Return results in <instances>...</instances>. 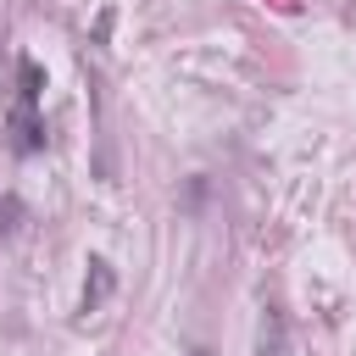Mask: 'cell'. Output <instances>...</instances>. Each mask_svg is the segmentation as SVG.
<instances>
[{
  "mask_svg": "<svg viewBox=\"0 0 356 356\" xmlns=\"http://www.w3.org/2000/svg\"><path fill=\"white\" fill-rule=\"evenodd\" d=\"M89 267H95V273H89V284H83V306H95V300L111 289V267H106V261H89Z\"/></svg>",
  "mask_w": 356,
  "mask_h": 356,
  "instance_id": "obj_2",
  "label": "cell"
},
{
  "mask_svg": "<svg viewBox=\"0 0 356 356\" xmlns=\"http://www.w3.org/2000/svg\"><path fill=\"white\" fill-rule=\"evenodd\" d=\"M189 356H211V350H206V345H195V350H189Z\"/></svg>",
  "mask_w": 356,
  "mask_h": 356,
  "instance_id": "obj_3",
  "label": "cell"
},
{
  "mask_svg": "<svg viewBox=\"0 0 356 356\" xmlns=\"http://www.w3.org/2000/svg\"><path fill=\"white\" fill-rule=\"evenodd\" d=\"M11 150H17V156L44 150V122H39L33 106H22V100H17V111H11Z\"/></svg>",
  "mask_w": 356,
  "mask_h": 356,
  "instance_id": "obj_1",
  "label": "cell"
}]
</instances>
